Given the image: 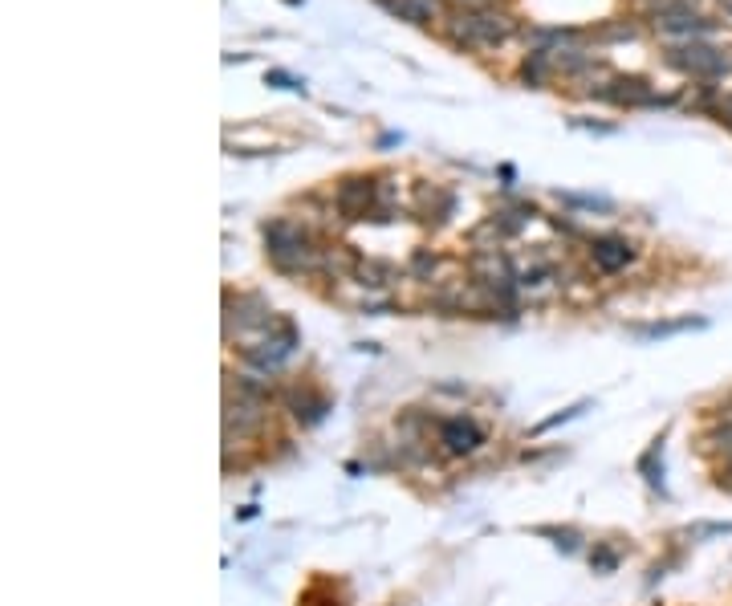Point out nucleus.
I'll list each match as a JSON object with an SVG mask.
<instances>
[{"mask_svg":"<svg viewBox=\"0 0 732 606\" xmlns=\"http://www.w3.org/2000/svg\"><path fill=\"white\" fill-rule=\"evenodd\" d=\"M590 257H594V265H598L602 273H619L635 253H631V245H627L623 236H602V240H594Z\"/></svg>","mask_w":732,"mask_h":606,"instance_id":"4","label":"nucleus"},{"mask_svg":"<svg viewBox=\"0 0 732 606\" xmlns=\"http://www.w3.org/2000/svg\"><path fill=\"white\" fill-rule=\"evenodd\" d=\"M464 5H480V0H464Z\"/></svg>","mask_w":732,"mask_h":606,"instance_id":"11","label":"nucleus"},{"mask_svg":"<svg viewBox=\"0 0 732 606\" xmlns=\"http://www.w3.org/2000/svg\"><path fill=\"white\" fill-rule=\"evenodd\" d=\"M265 82H273V86H281V90H305V86H301V82H293V78H289V74H277V70H273V74H269V78H265Z\"/></svg>","mask_w":732,"mask_h":606,"instance_id":"9","label":"nucleus"},{"mask_svg":"<svg viewBox=\"0 0 732 606\" xmlns=\"http://www.w3.org/2000/svg\"><path fill=\"white\" fill-rule=\"evenodd\" d=\"M395 9L407 17V21H427L436 13V0H395Z\"/></svg>","mask_w":732,"mask_h":606,"instance_id":"8","label":"nucleus"},{"mask_svg":"<svg viewBox=\"0 0 732 606\" xmlns=\"http://www.w3.org/2000/svg\"><path fill=\"white\" fill-rule=\"evenodd\" d=\"M265 240H269V257L281 265V269H314L318 265V249L310 245V236H305L297 224L289 220H273L265 224Z\"/></svg>","mask_w":732,"mask_h":606,"instance_id":"1","label":"nucleus"},{"mask_svg":"<svg viewBox=\"0 0 732 606\" xmlns=\"http://www.w3.org/2000/svg\"><path fill=\"white\" fill-rule=\"evenodd\" d=\"M594 562V570H615V562H619V554H610V550H602L598 558H590Z\"/></svg>","mask_w":732,"mask_h":606,"instance_id":"10","label":"nucleus"},{"mask_svg":"<svg viewBox=\"0 0 732 606\" xmlns=\"http://www.w3.org/2000/svg\"><path fill=\"white\" fill-rule=\"evenodd\" d=\"M667 62L676 66V70H684V74H696V78H720V74L728 70L724 53L712 49V45H684V49H671Z\"/></svg>","mask_w":732,"mask_h":606,"instance_id":"3","label":"nucleus"},{"mask_svg":"<svg viewBox=\"0 0 732 606\" xmlns=\"http://www.w3.org/2000/svg\"><path fill=\"white\" fill-rule=\"evenodd\" d=\"M366 204H371V179H346V184L338 188V208L358 220L366 212Z\"/></svg>","mask_w":732,"mask_h":606,"instance_id":"6","label":"nucleus"},{"mask_svg":"<svg viewBox=\"0 0 732 606\" xmlns=\"http://www.w3.org/2000/svg\"><path fill=\"white\" fill-rule=\"evenodd\" d=\"M440 440L448 444V452L464 456V452H476V444H480V428H476L472 419H444V423H440Z\"/></svg>","mask_w":732,"mask_h":606,"instance_id":"5","label":"nucleus"},{"mask_svg":"<svg viewBox=\"0 0 732 606\" xmlns=\"http://www.w3.org/2000/svg\"><path fill=\"white\" fill-rule=\"evenodd\" d=\"M708 322L704 318H680V322H655V326H643L639 338L643 342H659V338H671V334H684V330H704Z\"/></svg>","mask_w":732,"mask_h":606,"instance_id":"7","label":"nucleus"},{"mask_svg":"<svg viewBox=\"0 0 732 606\" xmlns=\"http://www.w3.org/2000/svg\"><path fill=\"white\" fill-rule=\"evenodd\" d=\"M509 33H513V21L501 13H472L452 25V37L468 45H493V41H505Z\"/></svg>","mask_w":732,"mask_h":606,"instance_id":"2","label":"nucleus"}]
</instances>
